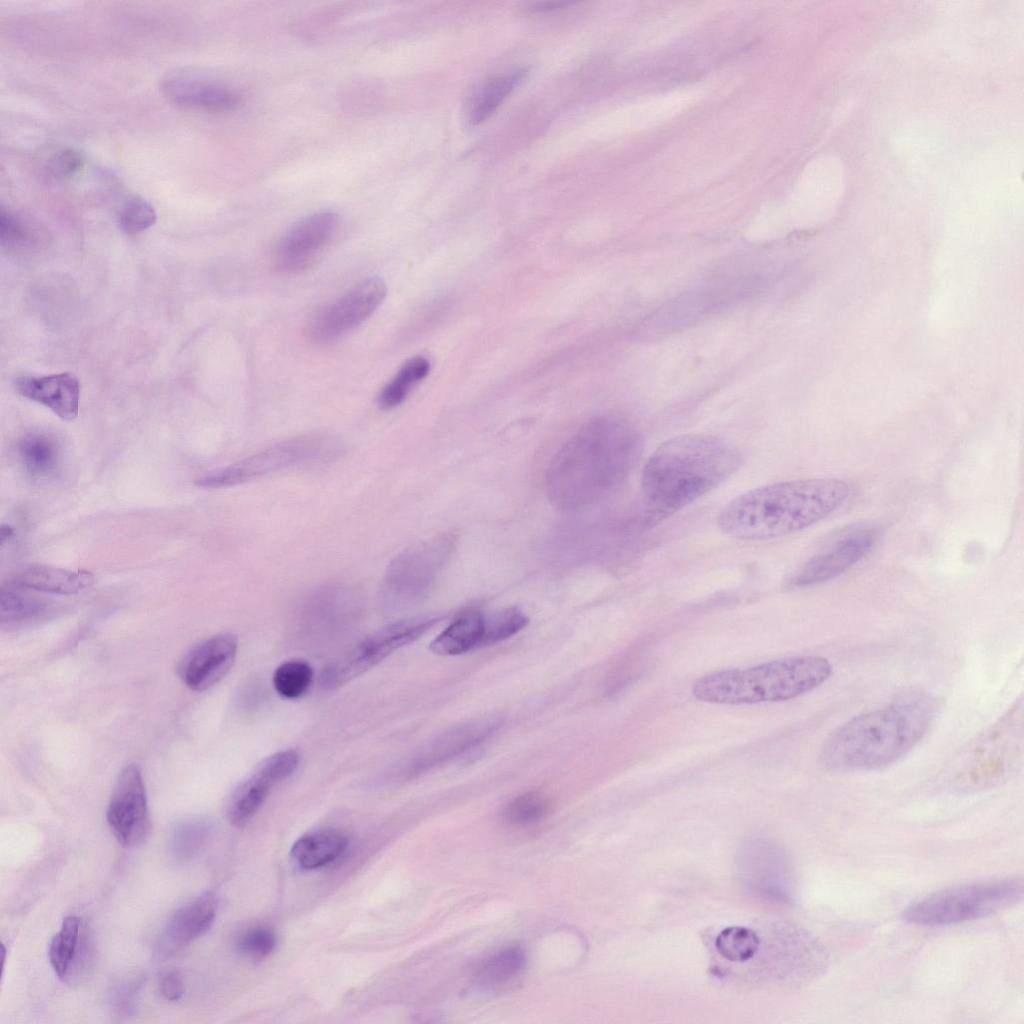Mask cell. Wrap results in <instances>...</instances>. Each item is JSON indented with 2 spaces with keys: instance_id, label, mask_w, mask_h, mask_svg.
Here are the masks:
<instances>
[{
  "instance_id": "obj_1",
  "label": "cell",
  "mask_w": 1024,
  "mask_h": 1024,
  "mask_svg": "<svg viewBox=\"0 0 1024 1024\" xmlns=\"http://www.w3.org/2000/svg\"><path fill=\"white\" fill-rule=\"evenodd\" d=\"M743 456L733 444L707 434H682L661 443L641 474L646 520L661 521L730 478Z\"/></svg>"
},
{
  "instance_id": "obj_2",
  "label": "cell",
  "mask_w": 1024,
  "mask_h": 1024,
  "mask_svg": "<svg viewBox=\"0 0 1024 1024\" xmlns=\"http://www.w3.org/2000/svg\"><path fill=\"white\" fill-rule=\"evenodd\" d=\"M937 709L929 693L905 690L885 707L857 715L833 732L823 745L821 762L837 772L887 767L921 741Z\"/></svg>"
},
{
  "instance_id": "obj_3",
  "label": "cell",
  "mask_w": 1024,
  "mask_h": 1024,
  "mask_svg": "<svg viewBox=\"0 0 1024 1024\" xmlns=\"http://www.w3.org/2000/svg\"><path fill=\"white\" fill-rule=\"evenodd\" d=\"M854 487L847 481L810 478L768 484L738 495L717 516L722 533L741 540L794 534L844 505Z\"/></svg>"
},
{
  "instance_id": "obj_4",
  "label": "cell",
  "mask_w": 1024,
  "mask_h": 1024,
  "mask_svg": "<svg viewBox=\"0 0 1024 1024\" xmlns=\"http://www.w3.org/2000/svg\"><path fill=\"white\" fill-rule=\"evenodd\" d=\"M636 446L635 433L623 421L612 417L590 421L551 461L546 474L549 497L564 509L594 502L624 477Z\"/></svg>"
},
{
  "instance_id": "obj_5",
  "label": "cell",
  "mask_w": 1024,
  "mask_h": 1024,
  "mask_svg": "<svg viewBox=\"0 0 1024 1024\" xmlns=\"http://www.w3.org/2000/svg\"><path fill=\"white\" fill-rule=\"evenodd\" d=\"M821 656L790 657L745 669L715 671L697 679L691 689L699 701L743 705L794 699L810 692L832 675Z\"/></svg>"
},
{
  "instance_id": "obj_6",
  "label": "cell",
  "mask_w": 1024,
  "mask_h": 1024,
  "mask_svg": "<svg viewBox=\"0 0 1024 1024\" xmlns=\"http://www.w3.org/2000/svg\"><path fill=\"white\" fill-rule=\"evenodd\" d=\"M1023 895V880L1018 878L963 884L915 902L902 912V918L922 926L972 921L1013 907Z\"/></svg>"
},
{
  "instance_id": "obj_7",
  "label": "cell",
  "mask_w": 1024,
  "mask_h": 1024,
  "mask_svg": "<svg viewBox=\"0 0 1024 1024\" xmlns=\"http://www.w3.org/2000/svg\"><path fill=\"white\" fill-rule=\"evenodd\" d=\"M344 449L341 440L332 435H302L210 471L197 478L195 484L203 488L235 486L290 468L334 461Z\"/></svg>"
},
{
  "instance_id": "obj_8",
  "label": "cell",
  "mask_w": 1024,
  "mask_h": 1024,
  "mask_svg": "<svg viewBox=\"0 0 1024 1024\" xmlns=\"http://www.w3.org/2000/svg\"><path fill=\"white\" fill-rule=\"evenodd\" d=\"M442 618L419 616L380 628L332 660L321 672V686L332 690L352 681L398 649L420 638Z\"/></svg>"
},
{
  "instance_id": "obj_9",
  "label": "cell",
  "mask_w": 1024,
  "mask_h": 1024,
  "mask_svg": "<svg viewBox=\"0 0 1024 1024\" xmlns=\"http://www.w3.org/2000/svg\"><path fill=\"white\" fill-rule=\"evenodd\" d=\"M452 541L440 537L398 554L387 566L381 584V599L397 606L424 595L450 553Z\"/></svg>"
},
{
  "instance_id": "obj_10",
  "label": "cell",
  "mask_w": 1024,
  "mask_h": 1024,
  "mask_svg": "<svg viewBox=\"0 0 1024 1024\" xmlns=\"http://www.w3.org/2000/svg\"><path fill=\"white\" fill-rule=\"evenodd\" d=\"M878 536L879 530L873 526L849 530L792 572L784 585L789 589L804 588L842 574L869 553Z\"/></svg>"
},
{
  "instance_id": "obj_11",
  "label": "cell",
  "mask_w": 1024,
  "mask_h": 1024,
  "mask_svg": "<svg viewBox=\"0 0 1024 1024\" xmlns=\"http://www.w3.org/2000/svg\"><path fill=\"white\" fill-rule=\"evenodd\" d=\"M386 295L385 283L367 279L322 308L313 318L310 335L321 344L331 343L364 322Z\"/></svg>"
},
{
  "instance_id": "obj_12",
  "label": "cell",
  "mask_w": 1024,
  "mask_h": 1024,
  "mask_svg": "<svg viewBox=\"0 0 1024 1024\" xmlns=\"http://www.w3.org/2000/svg\"><path fill=\"white\" fill-rule=\"evenodd\" d=\"M106 818L117 841L135 847L147 838L150 819L142 775L135 764L127 765L114 786Z\"/></svg>"
},
{
  "instance_id": "obj_13",
  "label": "cell",
  "mask_w": 1024,
  "mask_h": 1024,
  "mask_svg": "<svg viewBox=\"0 0 1024 1024\" xmlns=\"http://www.w3.org/2000/svg\"><path fill=\"white\" fill-rule=\"evenodd\" d=\"M299 755L293 749L263 759L229 797L226 815L231 825L245 826L258 812L272 788L297 769Z\"/></svg>"
},
{
  "instance_id": "obj_14",
  "label": "cell",
  "mask_w": 1024,
  "mask_h": 1024,
  "mask_svg": "<svg viewBox=\"0 0 1024 1024\" xmlns=\"http://www.w3.org/2000/svg\"><path fill=\"white\" fill-rule=\"evenodd\" d=\"M336 227L337 215L330 211L312 214L294 224L277 245V268L286 273L305 268L328 244Z\"/></svg>"
},
{
  "instance_id": "obj_15",
  "label": "cell",
  "mask_w": 1024,
  "mask_h": 1024,
  "mask_svg": "<svg viewBox=\"0 0 1024 1024\" xmlns=\"http://www.w3.org/2000/svg\"><path fill=\"white\" fill-rule=\"evenodd\" d=\"M237 638L228 633L212 636L194 646L181 660L178 673L194 691H205L221 681L233 666Z\"/></svg>"
},
{
  "instance_id": "obj_16",
  "label": "cell",
  "mask_w": 1024,
  "mask_h": 1024,
  "mask_svg": "<svg viewBox=\"0 0 1024 1024\" xmlns=\"http://www.w3.org/2000/svg\"><path fill=\"white\" fill-rule=\"evenodd\" d=\"M217 899L208 891L179 908L168 921L158 942V953L170 957L204 935L212 926Z\"/></svg>"
},
{
  "instance_id": "obj_17",
  "label": "cell",
  "mask_w": 1024,
  "mask_h": 1024,
  "mask_svg": "<svg viewBox=\"0 0 1024 1024\" xmlns=\"http://www.w3.org/2000/svg\"><path fill=\"white\" fill-rule=\"evenodd\" d=\"M14 387L22 397L46 406L62 420L71 421L78 415L80 384L71 373L20 376Z\"/></svg>"
},
{
  "instance_id": "obj_18",
  "label": "cell",
  "mask_w": 1024,
  "mask_h": 1024,
  "mask_svg": "<svg viewBox=\"0 0 1024 1024\" xmlns=\"http://www.w3.org/2000/svg\"><path fill=\"white\" fill-rule=\"evenodd\" d=\"M164 96L178 106L206 111H230L242 103L234 90L188 76H172L162 83Z\"/></svg>"
},
{
  "instance_id": "obj_19",
  "label": "cell",
  "mask_w": 1024,
  "mask_h": 1024,
  "mask_svg": "<svg viewBox=\"0 0 1024 1024\" xmlns=\"http://www.w3.org/2000/svg\"><path fill=\"white\" fill-rule=\"evenodd\" d=\"M16 455L24 472L33 480L56 478L63 465L64 452L60 441L51 433L31 431L16 443Z\"/></svg>"
},
{
  "instance_id": "obj_20",
  "label": "cell",
  "mask_w": 1024,
  "mask_h": 1024,
  "mask_svg": "<svg viewBox=\"0 0 1024 1024\" xmlns=\"http://www.w3.org/2000/svg\"><path fill=\"white\" fill-rule=\"evenodd\" d=\"M91 946L76 916L66 917L49 945V960L61 979L72 978L89 963Z\"/></svg>"
},
{
  "instance_id": "obj_21",
  "label": "cell",
  "mask_w": 1024,
  "mask_h": 1024,
  "mask_svg": "<svg viewBox=\"0 0 1024 1024\" xmlns=\"http://www.w3.org/2000/svg\"><path fill=\"white\" fill-rule=\"evenodd\" d=\"M94 575L83 569L70 570L41 564H30L17 570L13 584L40 592L76 594L90 587Z\"/></svg>"
},
{
  "instance_id": "obj_22",
  "label": "cell",
  "mask_w": 1024,
  "mask_h": 1024,
  "mask_svg": "<svg viewBox=\"0 0 1024 1024\" xmlns=\"http://www.w3.org/2000/svg\"><path fill=\"white\" fill-rule=\"evenodd\" d=\"M349 845L348 835L338 829H322L299 838L291 848V858L304 870L323 867L339 858Z\"/></svg>"
},
{
  "instance_id": "obj_23",
  "label": "cell",
  "mask_w": 1024,
  "mask_h": 1024,
  "mask_svg": "<svg viewBox=\"0 0 1024 1024\" xmlns=\"http://www.w3.org/2000/svg\"><path fill=\"white\" fill-rule=\"evenodd\" d=\"M494 720L484 719L459 725L437 738L424 755V766H435L449 761L477 746L495 730Z\"/></svg>"
},
{
  "instance_id": "obj_24",
  "label": "cell",
  "mask_w": 1024,
  "mask_h": 1024,
  "mask_svg": "<svg viewBox=\"0 0 1024 1024\" xmlns=\"http://www.w3.org/2000/svg\"><path fill=\"white\" fill-rule=\"evenodd\" d=\"M485 614L471 610L456 618L431 643L432 652L441 656H456L482 648Z\"/></svg>"
},
{
  "instance_id": "obj_25",
  "label": "cell",
  "mask_w": 1024,
  "mask_h": 1024,
  "mask_svg": "<svg viewBox=\"0 0 1024 1024\" xmlns=\"http://www.w3.org/2000/svg\"><path fill=\"white\" fill-rule=\"evenodd\" d=\"M526 952L519 945L502 948L484 959L474 973L476 987L491 990L507 984L524 969Z\"/></svg>"
},
{
  "instance_id": "obj_26",
  "label": "cell",
  "mask_w": 1024,
  "mask_h": 1024,
  "mask_svg": "<svg viewBox=\"0 0 1024 1024\" xmlns=\"http://www.w3.org/2000/svg\"><path fill=\"white\" fill-rule=\"evenodd\" d=\"M524 76L523 70L512 71L488 80L475 93L469 107V119L480 123L490 117Z\"/></svg>"
},
{
  "instance_id": "obj_27",
  "label": "cell",
  "mask_w": 1024,
  "mask_h": 1024,
  "mask_svg": "<svg viewBox=\"0 0 1024 1024\" xmlns=\"http://www.w3.org/2000/svg\"><path fill=\"white\" fill-rule=\"evenodd\" d=\"M430 368L429 360L423 356H417L405 362L381 390L378 396L379 407L392 409L400 405L413 388L428 375Z\"/></svg>"
},
{
  "instance_id": "obj_28",
  "label": "cell",
  "mask_w": 1024,
  "mask_h": 1024,
  "mask_svg": "<svg viewBox=\"0 0 1024 1024\" xmlns=\"http://www.w3.org/2000/svg\"><path fill=\"white\" fill-rule=\"evenodd\" d=\"M209 833V824L202 820L190 819L178 823L168 842L172 860L178 864L189 862L198 853Z\"/></svg>"
},
{
  "instance_id": "obj_29",
  "label": "cell",
  "mask_w": 1024,
  "mask_h": 1024,
  "mask_svg": "<svg viewBox=\"0 0 1024 1024\" xmlns=\"http://www.w3.org/2000/svg\"><path fill=\"white\" fill-rule=\"evenodd\" d=\"M760 940L756 933L745 927L723 929L715 939V948L725 959L733 962L749 960L757 952Z\"/></svg>"
},
{
  "instance_id": "obj_30",
  "label": "cell",
  "mask_w": 1024,
  "mask_h": 1024,
  "mask_svg": "<svg viewBox=\"0 0 1024 1024\" xmlns=\"http://www.w3.org/2000/svg\"><path fill=\"white\" fill-rule=\"evenodd\" d=\"M313 679L311 666L301 660H290L279 665L273 673V686L284 698L301 697L309 688Z\"/></svg>"
},
{
  "instance_id": "obj_31",
  "label": "cell",
  "mask_w": 1024,
  "mask_h": 1024,
  "mask_svg": "<svg viewBox=\"0 0 1024 1024\" xmlns=\"http://www.w3.org/2000/svg\"><path fill=\"white\" fill-rule=\"evenodd\" d=\"M528 624L527 616L518 608L508 607L485 614L482 648L500 643L517 634Z\"/></svg>"
},
{
  "instance_id": "obj_32",
  "label": "cell",
  "mask_w": 1024,
  "mask_h": 1024,
  "mask_svg": "<svg viewBox=\"0 0 1024 1024\" xmlns=\"http://www.w3.org/2000/svg\"><path fill=\"white\" fill-rule=\"evenodd\" d=\"M15 584L2 586L0 591V616L2 622L26 620L41 613L45 604L24 594Z\"/></svg>"
},
{
  "instance_id": "obj_33",
  "label": "cell",
  "mask_w": 1024,
  "mask_h": 1024,
  "mask_svg": "<svg viewBox=\"0 0 1024 1024\" xmlns=\"http://www.w3.org/2000/svg\"><path fill=\"white\" fill-rule=\"evenodd\" d=\"M550 810L548 800L538 793H525L513 799L504 809L505 820L515 826L534 824Z\"/></svg>"
},
{
  "instance_id": "obj_34",
  "label": "cell",
  "mask_w": 1024,
  "mask_h": 1024,
  "mask_svg": "<svg viewBox=\"0 0 1024 1024\" xmlns=\"http://www.w3.org/2000/svg\"><path fill=\"white\" fill-rule=\"evenodd\" d=\"M157 214L145 199L133 196L120 208L118 221L121 229L128 234L140 233L155 224Z\"/></svg>"
},
{
  "instance_id": "obj_35",
  "label": "cell",
  "mask_w": 1024,
  "mask_h": 1024,
  "mask_svg": "<svg viewBox=\"0 0 1024 1024\" xmlns=\"http://www.w3.org/2000/svg\"><path fill=\"white\" fill-rule=\"evenodd\" d=\"M275 947V933L265 926H254L246 929L236 941V948L239 953L256 960L269 956Z\"/></svg>"
},
{
  "instance_id": "obj_36",
  "label": "cell",
  "mask_w": 1024,
  "mask_h": 1024,
  "mask_svg": "<svg viewBox=\"0 0 1024 1024\" xmlns=\"http://www.w3.org/2000/svg\"><path fill=\"white\" fill-rule=\"evenodd\" d=\"M0 236L2 246L8 249L22 247L30 241V233L25 224L4 207L0 210Z\"/></svg>"
},
{
  "instance_id": "obj_37",
  "label": "cell",
  "mask_w": 1024,
  "mask_h": 1024,
  "mask_svg": "<svg viewBox=\"0 0 1024 1024\" xmlns=\"http://www.w3.org/2000/svg\"><path fill=\"white\" fill-rule=\"evenodd\" d=\"M85 158L78 150L65 148L55 152L48 160V170L57 179H69L84 167Z\"/></svg>"
},
{
  "instance_id": "obj_38",
  "label": "cell",
  "mask_w": 1024,
  "mask_h": 1024,
  "mask_svg": "<svg viewBox=\"0 0 1024 1024\" xmlns=\"http://www.w3.org/2000/svg\"><path fill=\"white\" fill-rule=\"evenodd\" d=\"M142 982H132L120 987L113 995L112 1006L119 1015H129L135 1007Z\"/></svg>"
},
{
  "instance_id": "obj_39",
  "label": "cell",
  "mask_w": 1024,
  "mask_h": 1024,
  "mask_svg": "<svg viewBox=\"0 0 1024 1024\" xmlns=\"http://www.w3.org/2000/svg\"><path fill=\"white\" fill-rule=\"evenodd\" d=\"M158 986L162 996L169 1001L179 1000L184 993L182 977L176 970L163 972L159 976Z\"/></svg>"
},
{
  "instance_id": "obj_40",
  "label": "cell",
  "mask_w": 1024,
  "mask_h": 1024,
  "mask_svg": "<svg viewBox=\"0 0 1024 1024\" xmlns=\"http://www.w3.org/2000/svg\"><path fill=\"white\" fill-rule=\"evenodd\" d=\"M14 534H15V528L12 525H10L8 523L2 524L1 532H0L1 544L3 545L6 541H8L10 538H12L14 536Z\"/></svg>"
}]
</instances>
